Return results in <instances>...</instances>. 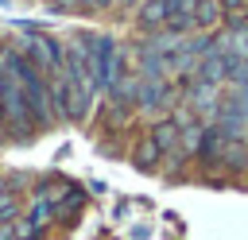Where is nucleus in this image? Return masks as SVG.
Wrapping results in <instances>:
<instances>
[{
	"mask_svg": "<svg viewBox=\"0 0 248 240\" xmlns=\"http://www.w3.org/2000/svg\"><path fill=\"white\" fill-rule=\"evenodd\" d=\"M4 62H8V66L16 70V77H19V89H23V101H27L31 120H35V132H39V128L58 124V112H54V97H50L46 74H43L35 62H27L19 50H8V54H4Z\"/></svg>",
	"mask_w": 248,
	"mask_h": 240,
	"instance_id": "f257e3e1",
	"label": "nucleus"
},
{
	"mask_svg": "<svg viewBox=\"0 0 248 240\" xmlns=\"http://www.w3.org/2000/svg\"><path fill=\"white\" fill-rule=\"evenodd\" d=\"M0 116H4L8 139H31V135H35V120H31V112H27L19 77H16V70H12L4 58H0Z\"/></svg>",
	"mask_w": 248,
	"mask_h": 240,
	"instance_id": "f03ea898",
	"label": "nucleus"
},
{
	"mask_svg": "<svg viewBox=\"0 0 248 240\" xmlns=\"http://www.w3.org/2000/svg\"><path fill=\"white\" fill-rule=\"evenodd\" d=\"M89 70L97 89H112L124 77V62H120V46L112 35H89Z\"/></svg>",
	"mask_w": 248,
	"mask_h": 240,
	"instance_id": "7ed1b4c3",
	"label": "nucleus"
},
{
	"mask_svg": "<svg viewBox=\"0 0 248 240\" xmlns=\"http://www.w3.org/2000/svg\"><path fill=\"white\" fill-rule=\"evenodd\" d=\"M178 97H182V108H190L198 120H202V116H205V124L217 120V108H221V93H217V85H209V81H202V77H186Z\"/></svg>",
	"mask_w": 248,
	"mask_h": 240,
	"instance_id": "20e7f679",
	"label": "nucleus"
},
{
	"mask_svg": "<svg viewBox=\"0 0 248 240\" xmlns=\"http://www.w3.org/2000/svg\"><path fill=\"white\" fill-rule=\"evenodd\" d=\"M151 139L159 143V151H163V163L170 166V170H178L182 166V128H178V120L174 116H159L155 124H151Z\"/></svg>",
	"mask_w": 248,
	"mask_h": 240,
	"instance_id": "39448f33",
	"label": "nucleus"
},
{
	"mask_svg": "<svg viewBox=\"0 0 248 240\" xmlns=\"http://www.w3.org/2000/svg\"><path fill=\"white\" fill-rule=\"evenodd\" d=\"M174 85H170V77H163V81H143V89H140V108L143 112H163V108H170L174 105Z\"/></svg>",
	"mask_w": 248,
	"mask_h": 240,
	"instance_id": "423d86ee",
	"label": "nucleus"
},
{
	"mask_svg": "<svg viewBox=\"0 0 248 240\" xmlns=\"http://www.w3.org/2000/svg\"><path fill=\"white\" fill-rule=\"evenodd\" d=\"M229 147V135L217 128V124H205V135H202V147H198V159L205 166H221V155Z\"/></svg>",
	"mask_w": 248,
	"mask_h": 240,
	"instance_id": "0eeeda50",
	"label": "nucleus"
},
{
	"mask_svg": "<svg viewBox=\"0 0 248 240\" xmlns=\"http://www.w3.org/2000/svg\"><path fill=\"white\" fill-rule=\"evenodd\" d=\"M132 163H136L140 170H155V166L163 163V151H159V143L151 139V132H143V135L136 139V147H132Z\"/></svg>",
	"mask_w": 248,
	"mask_h": 240,
	"instance_id": "6e6552de",
	"label": "nucleus"
},
{
	"mask_svg": "<svg viewBox=\"0 0 248 240\" xmlns=\"http://www.w3.org/2000/svg\"><path fill=\"white\" fill-rule=\"evenodd\" d=\"M136 27L140 31H159L167 27V0H143L136 12Z\"/></svg>",
	"mask_w": 248,
	"mask_h": 240,
	"instance_id": "1a4fd4ad",
	"label": "nucleus"
},
{
	"mask_svg": "<svg viewBox=\"0 0 248 240\" xmlns=\"http://www.w3.org/2000/svg\"><path fill=\"white\" fill-rule=\"evenodd\" d=\"M194 77H202V81H209V85H221V81H229V66H225V54H221V50L205 54Z\"/></svg>",
	"mask_w": 248,
	"mask_h": 240,
	"instance_id": "9d476101",
	"label": "nucleus"
},
{
	"mask_svg": "<svg viewBox=\"0 0 248 240\" xmlns=\"http://www.w3.org/2000/svg\"><path fill=\"white\" fill-rule=\"evenodd\" d=\"M221 166L232 170V174H244L248 170V139H229V147L221 155Z\"/></svg>",
	"mask_w": 248,
	"mask_h": 240,
	"instance_id": "9b49d317",
	"label": "nucleus"
},
{
	"mask_svg": "<svg viewBox=\"0 0 248 240\" xmlns=\"http://www.w3.org/2000/svg\"><path fill=\"white\" fill-rule=\"evenodd\" d=\"M221 19H225V15H221V4H217V0H202L198 12H194V31H213Z\"/></svg>",
	"mask_w": 248,
	"mask_h": 240,
	"instance_id": "f8f14e48",
	"label": "nucleus"
},
{
	"mask_svg": "<svg viewBox=\"0 0 248 240\" xmlns=\"http://www.w3.org/2000/svg\"><path fill=\"white\" fill-rule=\"evenodd\" d=\"M140 4L143 0H120V8H128V12H140Z\"/></svg>",
	"mask_w": 248,
	"mask_h": 240,
	"instance_id": "ddd939ff",
	"label": "nucleus"
},
{
	"mask_svg": "<svg viewBox=\"0 0 248 240\" xmlns=\"http://www.w3.org/2000/svg\"><path fill=\"white\" fill-rule=\"evenodd\" d=\"M244 139H248V135H244Z\"/></svg>",
	"mask_w": 248,
	"mask_h": 240,
	"instance_id": "4468645a",
	"label": "nucleus"
}]
</instances>
